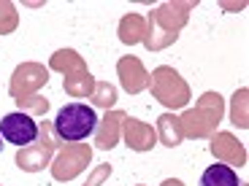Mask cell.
Returning <instances> with one entry per match:
<instances>
[{"instance_id":"cell-1","label":"cell","mask_w":249,"mask_h":186,"mask_svg":"<svg viewBox=\"0 0 249 186\" xmlns=\"http://www.w3.org/2000/svg\"><path fill=\"white\" fill-rule=\"evenodd\" d=\"M95 130H98V113L84 103H68L54 116V132L65 143L87 140L95 135Z\"/></svg>"},{"instance_id":"cell-2","label":"cell","mask_w":249,"mask_h":186,"mask_svg":"<svg viewBox=\"0 0 249 186\" xmlns=\"http://www.w3.org/2000/svg\"><path fill=\"white\" fill-rule=\"evenodd\" d=\"M0 138L6 143H14V146H30L38 138V124L27 113L14 111L0 122Z\"/></svg>"},{"instance_id":"cell-3","label":"cell","mask_w":249,"mask_h":186,"mask_svg":"<svg viewBox=\"0 0 249 186\" xmlns=\"http://www.w3.org/2000/svg\"><path fill=\"white\" fill-rule=\"evenodd\" d=\"M200 186H238V175L228 165H212L200 175Z\"/></svg>"},{"instance_id":"cell-4","label":"cell","mask_w":249,"mask_h":186,"mask_svg":"<svg viewBox=\"0 0 249 186\" xmlns=\"http://www.w3.org/2000/svg\"><path fill=\"white\" fill-rule=\"evenodd\" d=\"M0 149H3V138H0Z\"/></svg>"}]
</instances>
